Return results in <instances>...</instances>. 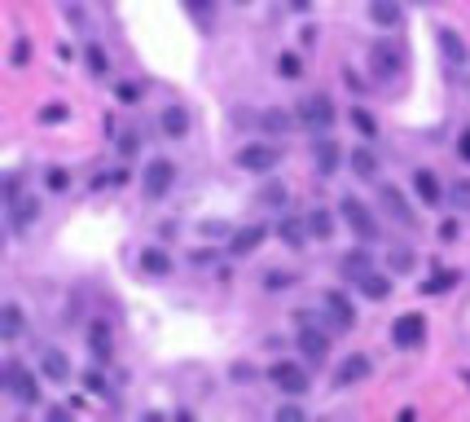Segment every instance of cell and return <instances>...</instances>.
I'll list each match as a JSON object with an SVG mask.
<instances>
[{
  "instance_id": "cell-1",
  "label": "cell",
  "mask_w": 470,
  "mask_h": 422,
  "mask_svg": "<svg viewBox=\"0 0 470 422\" xmlns=\"http://www.w3.org/2000/svg\"><path fill=\"white\" fill-rule=\"evenodd\" d=\"M0 383H5V391L14 396L18 405H40V379L36 374H27L22 369V361H5V369H0Z\"/></svg>"
},
{
  "instance_id": "cell-2",
  "label": "cell",
  "mask_w": 470,
  "mask_h": 422,
  "mask_svg": "<svg viewBox=\"0 0 470 422\" xmlns=\"http://www.w3.org/2000/svg\"><path fill=\"white\" fill-rule=\"evenodd\" d=\"M233 163H238L242 172H251V176H268V172H277V163H281V150L268 145V141H246L238 154H233Z\"/></svg>"
},
{
  "instance_id": "cell-3",
  "label": "cell",
  "mask_w": 470,
  "mask_h": 422,
  "mask_svg": "<svg viewBox=\"0 0 470 422\" xmlns=\"http://www.w3.org/2000/svg\"><path fill=\"white\" fill-rule=\"evenodd\" d=\"M172 185H176V163H172V158L159 154V158H150V163L141 168V194H145V198H154V202L167 198Z\"/></svg>"
},
{
  "instance_id": "cell-4",
  "label": "cell",
  "mask_w": 470,
  "mask_h": 422,
  "mask_svg": "<svg viewBox=\"0 0 470 422\" xmlns=\"http://www.w3.org/2000/svg\"><path fill=\"white\" fill-rule=\"evenodd\" d=\"M338 211H343V220H348V229L360 237V242H374L378 237V220H374V211L365 207L360 198H352V194H343L338 198Z\"/></svg>"
},
{
  "instance_id": "cell-5",
  "label": "cell",
  "mask_w": 470,
  "mask_h": 422,
  "mask_svg": "<svg viewBox=\"0 0 470 422\" xmlns=\"http://www.w3.org/2000/svg\"><path fill=\"white\" fill-rule=\"evenodd\" d=\"M391 343H396L400 352H413L427 343V316L422 312H400L396 321H391Z\"/></svg>"
},
{
  "instance_id": "cell-6",
  "label": "cell",
  "mask_w": 470,
  "mask_h": 422,
  "mask_svg": "<svg viewBox=\"0 0 470 422\" xmlns=\"http://www.w3.org/2000/svg\"><path fill=\"white\" fill-rule=\"evenodd\" d=\"M268 383L286 396H303L308 391V369L299 361H277V365H268Z\"/></svg>"
},
{
  "instance_id": "cell-7",
  "label": "cell",
  "mask_w": 470,
  "mask_h": 422,
  "mask_svg": "<svg viewBox=\"0 0 470 422\" xmlns=\"http://www.w3.org/2000/svg\"><path fill=\"white\" fill-rule=\"evenodd\" d=\"M299 123H308L312 132H317V128L325 132V128L334 123V101H330L325 93H312V97H303V101H299Z\"/></svg>"
},
{
  "instance_id": "cell-8",
  "label": "cell",
  "mask_w": 470,
  "mask_h": 422,
  "mask_svg": "<svg viewBox=\"0 0 470 422\" xmlns=\"http://www.w3.org/2000/svg\"><path fill=\"white\" fill-rule=\"evenodd\" d=\"M435 40H439L444 62H449L453 71H466V66H470V48H466V40L453 31V26H439V31H435Z\"/></svg>"
},
{
  "instance_id": "cell-9",
  "label": "cell",
  "mask_w": 470,
  "mask_h": 422,
  "mask_svg": "<svg viewBox=\"0 0 470 422\" xmlns=\"http://www.w3.org/2000/svg\"><path fill=\"white\" fill-rule=\"evenodd\" d=\"M312 163H317V176H334L338 163H348V158H343V150H338V141H330L321 132V137L312 141Z\"/></svg>"
},
{
  "instance_id": "cell-10",
  "label": "cell",
  "mask_w": 470,
  "mask_h": 422,
  "mask_svg": "<svg viewBox=\"0 0 470 422\" xmlns=\"http://www.w3.org/2000/svg\"><path fill=\"white\" fill-rule=\"evenodd\" d=\"M299 352L308 365H325L330 356V334H321L317 326H299Z\"/></svg>"
},
{
  "instance_id": "cell-11",
  "label": "cell",
  "mask_w": 470,
  "mask_h": 422,
  "mask_svg": "<svg viewBox=\"0 0 470 422\" xmlns=\"http://www.w3.org/2000/svg\"><path fill=\"white\" fill-rule=\"evenodd\" d=\"M321 308L334 316L338 330H352V326H356V304L343 295V290H325V295H321Z\"/></svg>"
},
{
  "instance_id": "cell-12",
  "label": "cell",
  "mask_w": 470,
  "mask_h": 422,
  "mask_svg": "<svg viewBox=\"0 0 470 422\" xmlns=\"http://www.w3.org/2000/svg\"><path fill=\"white\" fill-rule=\"evenodd\" d=\"M378 202L387 207V216H391V220H396V225H404V229H413V225H417V216H413V207L404 202V194L396 190V185H382V190H378Z\"/></svg>"
},
{
  "instance_id": "cell-13",
  "label": "cell",
  "mask_w": 470,
  "mask_h": 422,
  "mask_svg": "<svg viewBox=\"0 0 470 422\" xmlns=\"http://www.w3.org/2000/svg\"><path fill=\"white\" fill-rule=\"evenodd\" d=\"M277 237H281V247L286 251H308V220L303 216H281L277 220Z\"/></svg>"
},
{
  "instance_id": "cell-14",
  "label": "cell",
  "mask_w": 470,
  "mask_h": 422,
  "mask_svg": "<svg viewBox=\"0 0 470 422\" xmlns=\"http://www.w3.org/2000/svg\"><path fill=\"white\" fill-rule=\"evenodd\" d=\"M5 207H9V229H14V233H27L31 220H40V198H22V194H18V198H9Z\"/></svg>"
},
{
  "instance_id": "cell-15",
  "label": "cell",
  "mask_w": 470,
  "mask_h": 422,
  "mask_svg": "<svg viewBox=\"0 0 470 422\" xmlns=\"http://www.w3.org/2000/svg\"><path fill=\"white\" fill-rule=\"evenodd\" d=\"M40 374L48 383H70V356L62 348H44L40 352Z\"/></svg>"
},
{
  "instance_id": "cell-16",
  "label": "cell",
  "mask_w": 470,
  "mask_h": 422,
  "mask_svg": "<svg viewBox=\"0 0 470 422\" xmlns=\"http://www.w3.org/2000/svg\"><path fill=\"white\" fill-rule=\"evenodd\" d=\"M159 128H163V137H167V141H185V137H189V128H194V119H189L185 106H167L163 119H159Z\"/></svg>"
},
{
  "instance_id": "cell-17",
  "label": "cell",
  "mask_w": 470,
  "mask_h": 422,
  "mask_svg": "<svg viewBox=\"0 0 470 422\" xmlns=\"http://www.w3.org/2000/svg\"><path fill=\"white\" fill-rule=\"evenodd\" d=\"M268 237V229L264 225H246V229H238V233H229V255H251V251H259V242Z\"/></svg>"
},
{
  "instance_id": "cell-18",
  "label": "cell",
  "mask_w": 470,
  "mask_h": 422,
  "mask_svg": "<svg viewBox=\"0 0 470 422\" xmlns=\"http://www.w3.org/2000/svg\"><path fill=\"white\" fill-rule=\"evenodd\" d=\"M370 66H374V79H396L404 62H400V53H396V48L374 44V48H370Z\"/></svg>"
},
{
  "instance_id": "cell-19",
  "label": "cell",
  "mask_w": 470,
  "mask_h": 422,
  "mask_svg": "<svg viewBox=\"0 0 470 422\" xmlns=\"http://www.w3.org/2000/svg\"><path fill=\"white\" fill-rule=\"evenodd\" d=\"M348 168L356 180H378V154L370 145H356V150H348Z\"/></svg>"
},
{
  "instance_id": "cell-20",
  "label": "cell",
  "mask_w": 470,
  "mask_h": 422,
  "mask_svg": "<svg viewBox=\"0 0 470 422\" xmlns=\"http://www.w3.org/2000/svg\"><path fill=\"white\" fill-rule=\"evenodd\" d=\"M370 369H374L370 356H360V352H356V356H348L343 365L334 369V387H352V383H360V379H370Z\"/></svg>"
},
{
  "instance_id": "cell-21",
  "label": "cell",
  "mask_w": 470,
  "mask_h": 422,
  "mask_svg": "<svg viewBox=\"0 0 470 422\" xmlns=\"http://www.w3.org/2000/svg\"><path fill=\"white\" fill-rule=\"evenodd\" d=\"M352 286L360 290L365 299H387V295H391V277H387V273H374V269H370V273H360Z\"/></svg>"
},
{
  "instance_id": "cell-22",
  "label": "cell",
  "mask_w": 470,
  "mask_h": 422,
  "mask_svg": "<svg viewBox=\"0 0 470 422\" xmlns=\"http://www.w3.org/2000/svg\"><path fill=\"white\" fill-rule=\"evenodd\" d=\"M137 264H141V273H150V277H167L172 273V255L163 247H145Z\"/></svg>"
},
{
  "instance_id": "cell-23",
  "label": "cell",
  "mask_w": 470,
  "mask_h": 422,
  "mask_svg": "<svg viewBox=\"0 0 470 422\" xmlns=\"http://www.w3.org/2000/svg\"><path fill=\"white\" fill-rule=\"evenodd\" d=\"M413 194L422 198V207H435V202H439V180H435L431 168H417V172H413Z\"/></svg>"
},
{
  "instance_id": "cell-24",
  "label": "cell",
  "mask_w": 470,
  "mask_h": 422,
  "mask_svg": "<svg viewBox=\"0 0 470 422\" xmlns=\"http://www.w3.org/2000/svg\"><path fill=\"white\" fill-rule=\"evenodd\" d=\"M370 18L387 31H396L400 26V0H370Z\"/></svg>"
},
{
  "instance_id": "cell-25",
  "label": "cell",
  "mask_w": 470,
  "mask_h": 422,
  "mask_svg": "<svg viewBox=\"0 0 470 422\" xmlns=\"http://www.w3.org/2000/svg\"><path fill=\"white\" fill-rule=\"evenodd\" d=\"M303 220H308V233L317 237V242H330V237H334V216H330L325 207H312Z\"/></svg>"
},
{
  "instance_id": "cell-26",
  "label": "cell",
  "mask_w": 470,
  "mask_h": 422,
  "mask_svg": "<svg viewBox=\"0 0 470 422\" xmlns=\"http://www.w3.org/2000/svg\"><path fill=\"white\" fill-rule=\"evenodd\" d=\"M22 326H27V321H22V308H18L14 299H5V304H0V334H5V339H18Z\"/></svg>"
},
{
  "instance_id": "cell-27",
  "label": "cell",
  "mask_w": 470,
  "mask_h": 422,
  "mask_svg": "<svg viewBox=\"0 0 470 422\" xmlns=\"http://www.w3.org/2000/svg\"><path fill=\"white\" fill-rule=\"evenodd\" d=\"M88 348H93V356H97V361H110V352H115V339H110L106 321H97V326L88 330Z\"/></svg>"
},
{
  "instance_id": "cell-28",
  "label": "cell",
  "mask_w": 470,
  "mask_h": 422,
  "mask_svg": "<svg viewBox=\"0 0 470 422\" xmlns=\"http://www.w3.org/2000/svg\"><path fill=\"white\" fill-rule=\"evenodd\" d=\"M413 264H417L413 247H404V242L387 247V269H391V273H413Z\"/></svg>"
},
{
  "instance_id": "cell-29",
  "label": "cell",
  "mask_w": 470,
  "mask_h": 422,
  "mask_svg": "<svg viewBox=\"0 0 470 422\" xmlns=\"http://www.w3.org/2000/svg\"><path fill=\"white\" fill-rule=\"evenodd\" d=\"M259 202H264V207H277V211H286V207H291V190H286L281 180H264V190H259Z\"/></svg>"
},
{
  "instance_id": "cell-30",
  "label": "cell",
  "mask_w": 470,
  "mask_h": 422,
  "mask_svg": "<svg viewBox=\"0 0 470 422\" xmlns=\"http://www.w3.org/2000/svg\"><path fill=\"white\" fill-rule=\"evenodd\" d=\"M338 269H343V277H360V273H370L374 269V264H370V251H348L343 259H338Z\"/></svg>"
},
{
  "instance_id": "cell-31",
  "label": "cell",
  "mask_w": 470,
  "mask_h": 422,
  "mask_svg": "<svg viewBox=\"0 0 470 422\" xmlns=\"http://www.w3.org/2000/svg\"><path fill=\"white\" fill-rule=\"evenodd\" d=\"M457 282H461V273H435L431 282H422L417 290H422V295H444V290H453Z\"/></svg>"
},
{
  "instance_id": "cell-32",
  "label": "cell",
  "mask_w": 470,
  "mask_h": 422,
  "mask_svg": "<svg viewBox=\"0 0 470 422\" xmlns=\"http://www.w3.org/2000/svg\"><path fill=\"white\" fill-rule=\"evenodd\" d=\"M295 119H299V115H295ZM295 119H291V115H281V110H264V115H259V128H264L268 137H277V132H286Z\"/></svg>"
},
{
  "instance_id": "cell-33",
  "label": "cell",
  "mask_w": 470,
  "mask_h": 422,
  "mask_svg": "<svg viewBox=\"0 0 470 422\" xmlns=\"http://www.w3.org/2000/svg\"><path fill=\"white\" fill-rule=\"evenodd\" d=\"M277 75H281V79H299V75H303L299 53H291V48H286V53H277Z\"/></svg>"
},
{
  "instance_id": "cell-34",
  "label": "cell",
  "mask_w": 470,
  "mask_h": 422,
  "mask_svg": "<svg viewBox=\"0 0 470 422\" xmlns=\"http://www.w3.org/2000/svg\"><path fill=\"white\" fill-rule=\"evenodd\" d=\"M36 119H40L44 128H58V123H66V119H70V106L53 101V106H44V110H36Z\"/></svg>"
},
{
  "instance_id": "cell-35",
  "label": "cell",
  "mask_w": 470,
  "mask_h": 422,
  "mask_svg": "<svg viewBox=\"0 0 470 422\" xmlns=\"http://www.w3.org/2000/svg\"><path fill=\"white\" fill-rule=\"evenodd\" d=\"M80 383L88 387V396H110V379L101 374V369H84V374H80Z\"/></svg>"
},
{
  "instance_id": "cell-36",
  "label": "cell",
  "mask_w": 470,
  "mask_h": 422,
  "mask_svg": "<svg viewBox=\"0 0 470 422\" xmlns=\"http://www.w3.org/2000/svg\"><path fill=\"white\" fill-rule=\"evenodd\" d=\"M84 62H88V71H93V75H110V58H106V53H101V44H88Z\"/></svg>"
},
{
  "instance_id": "cell-37",
  "label": "cell",
  "mask_w": 470,
  "mask_h": 422,
  "mask_svg": "<svg viewBox=\"0 0 470 422\" xmlns=\"http://www.w3.org/2000/svg\"><path fill=\"white\" fill-rule=\"evenodd\" d=\"M449 198H453V207H457V211H470V176H457V180H453Z\"/></svg>"
},
{
  "instance_id": "cell-38",
  "label": "cell",
  "mask_w": 470,
  "mask_h": 422,
  "mask_svg": "<svg viewBox=\"0 0 470 422\" xmlns=\"http://www.w3.org/2000/svg\"><path fill=\"white\" fill-rule=\"evenodd\" d=\"M352 128L360 132V137H365V141H374V137H378V128H374V119H370V115H365V110H360V106H352Z\"/></svg>"
},
{
  "instance_id": "cell-39",
  "label": "cell",
  "mask_w": 470,
  "mask_h": 422,
  "mask_svg": "<svg viewBox=\"0 0 470 422\" xmlns=\"http://www.w3.org/2000/svg\"><path fill=\"white\" fill-rule=\"evenodd\" d=\"M291 286H295V273H281V269L264 273V290H273V295H277V290H291Z\"/></svg>"
},
{
  "instance_id": "cell-40",
  "label": "cell",
  "mask_w": 470,
  "mask_h": 422,
  "mask_svg": "<svg viewBox=\"0 0 470 422\" xmlns=\"http://www.w3.org/2000/svg\"><path fill=\"white\" fill-rule=\"evenodd\" d=\"M44 185H48L53 194H66V190H70V172H66V168H48V172H44Z\"/></svg>"
},
{
  "instance_id": "cell-41",
  "label": "cell",
  "mask_w": 470,
  "mask_h": 422,
  "mask_svg": "<svg viewBox=\"0 0 470 422\" xmlns=\"http://www.w3.org/2000/svg\"><path fill=\"white\" fill-rule=\"evenodd\" d=\"M27 58H31V40H27V36H18V40H14V53H9V62H14V66H27Z\"/></svg>"
},
{
  "instance_id": "cell-42",
  "label": "cell",
  "mask_w": 470,
  "mask_h": 422,
  "mask_svg": "<svg viewBox=\"0 0 470 422\" xmlns=\"http://www.w3.org/2000/svg\"><path fill=\"white\" fill-rule=\"evenodd\" d=\"M194 18H216V0H185Z\"/></svg>"
},
{
  "instance_id": "cell-43",
  "label": "cell",
  "mask_w": 470,
  "mask_h": 422,
  "mask_svg": "<svg viewBox=\"0 0 470 422\" xmlns=\"http://www.w3.org/2000/svg\"><path fill=\"white\" fill-rule=\"evenodd\" d=\"M317 40H321V26H317V22H308L303 31H299V48H317Z\"/></svg>"
},
{
  "instance_id": "cell-44",
  "label": "cell",
  "mask_w": 470,
  "mask_h": 422,
  "mask_svg": "<svg viewBox=\"0 0 470 422\" xmlns=\"http://www.w3.org/2000/svg\"><path fill=\"white\" fill-rule=\"evenodd\" d=\"M229 374H233V379H238V383H251V379L259 374V369H255V365H246V361H238V365H233V369H229Z\"/></svg>"
},
{
  "instance_id": "cell-45",
  "label": "cell",
  "mask_w": 470,
  "mask_h": 422,
  "mask_svg": "<svg viewBox=\"0 0 470 422\" xmlns=\"http://www.w3.org/2000/svg\"><path fill=\"white\" fill-rule=\"evenodd\" d=\"M137 141H141L137 132H123V137H119V154H123V158H132V154H137Z\"/></svg>"
},
{
  "instance_id": "cell-46",
  "label": "cell",
  "mask_w": 470,
  "mask_h": 422,
  "mask_svg": "<svg viewBox=\"0 0 470 422\" xmlns=\"http://www.w3.org/2000/svg\"><path fill=\"white\" fill-rule=\"evenodd\" d=\"M115 93H119V101H127V106H132V101H141V84H119Z\"/></svg>"
},
{
  "instance_id": "cell-47",
  "label": "cell",
  "mask_w": 470,
  "mask_h": 422,
  "mask_svg": "<svg viewBox=\"0 0 470 422\" xmlns=\"http://www.w3.org/2000/svg\"><path fill=\"white\" fill-rule=\"evenodd\" d=\"M295 418H303L299 405H277V422H295Z\"/></svg>"
},
{
  "instance_id": "cell-48",
  "label": "cell",
  "mask_w": 470,
  "mask_h": 422,
  "mask_svg": "<svg viewBox=\"0 0 470 422\" xmlns=\"http://www.w3.org/2000/svg\"><path fill=\"white\" fill-rule=\"evenodd\" d=\"M343 84H348L352 93H365V79H360V75H352V66H343Z\"/></svg>"
},
{
  "instance_id": "cell-49",
  "label": "cell",
  "mask_w": 470,
  "mask_h": 422,
  "mask_svg": "<svg viewBox=\"0 0 470 422\" xmlns=\"http://www.w3.org/2000/svg\"><path fill=\"white\" fill-rule=\"evenodd\" d=\"M457 233H461V225H457V220H444V225H439V237H444V242H453Z\"/></svg>"
},
{
  "instance_id": "cell-50",
  "label": "cell",
  "mask_w": 470,
  "mask_h": 422,
  "mask_svg": "<svg viewBox=\"0 0 470 422\" xmlns=\"http://www.w3.org/2000/svg\"><path fill=\"white\" fill-rule=\"evenodd\" d=\"M457 154H461V158H466V163H470V128L461 132V141H457Z\"/></svg>"
},
{
  "instance_id": "cell-51",
  "label": "cell",
  "mask_w": 470,
  "mask_h": 422,
  "mask_svg": "<svg viewBox=\"0 0 470 422\" xmlns=\"http://www.w3.org/2000/svg\"><path fill=\"white\" fill-rule=\"evenodd\" d=\"M312 316H317V312H308V308H299V312H295V326H312Z\"/></svg>"
},
{
  "instance_id": "cell-52",
  "label": "cell",
  "mask_w": 470,
  "mask_h": 422,
  "mask_svg": "<svg viewBox=\"0 0 470 422\" xmlns=\"http://www.w3.org/2000/svg\"><path fill=\"white\" fill-rule=\"evenodd\" d=\"M194 264H216V251H194Z\"/></svg>"
},
{
  "instance_id": "cell-53",
  "label": "cell",
  "mask_w": 470,
  "mask_h": 422,
  "mask_svg": "<svg viewBox=\"0 0 470 422\" xmlns=\"http://www.w3.org/2000/svg\"><path fill=\"white\" fill-rule=\"evenodd\" d=\"M286 5H291L295 14H308V9H312V0H286Z\"/></svg>"
},
{
  "instance_id": "cell-54",
  "label": "cell",
  "mask_w": 470,
  "mask_h": 422,
  "mask_svg": "<svg viewBox=\"0 0 470 422\" xmlns=\"http://www.w3.org/2000/svg\"><path fill=\"white\" fill-rule=\"evenodd\" d=\"M233 5H251V0H233Z\"/></svg>"
}]
</instances>
